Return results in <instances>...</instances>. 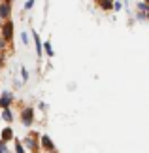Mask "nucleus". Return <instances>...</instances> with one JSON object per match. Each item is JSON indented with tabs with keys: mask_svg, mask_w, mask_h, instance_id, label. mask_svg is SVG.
I'll return each mask as SVG.
<instances>
[{
	"mask_svg": "<svg viewBox=\"0 0 149 153\" xmlns=\"http://www.w3.org/2000/svg\"><path fill=\"white\" fill-rule=\"evenodd\" d=\"M21 121L23 125H30V123L34 121V110L32 108H25L21 111Z\"/></svg>",
	"mask_w": 149,
	"mask_h": 153,
	"instance_id": "obj_2",
	"label": "nucleus"
},
{
	"mask_svg": "<svg viewBox=\"0 0 149 153\" xmlns=\"http://www.w3.org/2000/svg\"><path fill=\"white\" fill-rule=\"evenodd\" d=\"M0 153H8V146H6V142H4V140L0 142Z\"/></svg>",
	"mask_w": 149,
	"mask_h": 153,
	"instance_id": "obj_13",
	"label": "nucleus"
},
{
	"mask_svg": "<svg viewBox=\"0 0 149 153\" xmlns=\"http://www.w3.org/2000/svg\"><path fill=\"white\" fill-rule=\"evenodd\" d=\"M100 6L104 10H111V0H100Z\"/></svg>",
	"mask_w": 149,
	"mask_h": 153,
	"instance_id": "obj_10",
	"label": "nucleus"
},
{
	"mask_svg": "<svg viewBox=\"0 0 149 153\" xmlns=\"http://www.w3.org/2000/svg\"><path fill=\"white\" fill-rule=\"evenodd\" d=\"M21 76H23V79H25V81L28 79V72H27V70H25V68H23V70H21Z\"/></svg>",
	"mask_w": 149,
	"mask_h": 153,
	"instance_id": "obj_16",
	"label": "nucleus"
},
{
	"mask_svg": "<svg viewBox=\"0 0 149 153\" xmlns=\"http://www.w3.org/2000/svg\"><path fill=\"white\" fill-rule=\"evenodd\" d=\"M15 149H17V153H25V148H23V144L19 140H15Z\"/></svg>",
	"mask_w": 149,
	"mask_h": 153,
	"instance_id": "obj_11",
	"label": "nucleus"
},
{
	"mask_svg": "<svg viewBox=\"0 0 149 153\" xmlns=\"http://www.w3.org/2000/svg\"><path fill=\"white\" fill-rule=\"evenodd\" d=\"M4 111H2V119L6 121V123H11L13 121V114L10 111V108H2Z\"/></svg>",
	"mask_w": 149,
	"mask_h": 153,
	"instance_id": "obj_8",
	"label": "nucleus"
},
{
	"mask_svg": "<svg viewBox=\"0 0 149 153\" xmlns=\"http://www.w3.org/2000/svg\"><path fill=\"white\" fill-rule=\"evenodd\" d=\"M32 6H34V0H28V2L25 4V10H30V8H32Z\"/></svg>",
	"mask_w": 149,
	"mask_h": 153,
	"instance_id": "obj_17",
	"label": "nucleus"
},
{
	"mask_svg": "<svg viewBox=\"0 0 149 153\" xmlns=\"http://www.w3.org/2000/svg\"><path fill=\"white\" fill-rule=\"evenodd\" d=\"M4 48H6V40L2 38V40H0V49H4Z\"/></svg>",
	"mask_w": 149,
	"mask_h": 153,
	"instance_id": "obj_18",
	"label": "nucleus"
},
{
	"mask_svg": "<svg viewBox=\"0 0 149 153\" xmlns=\"http://www.w3.org/2000/svg\"><path fill=\"white\" fill-rule=\"evenodd\" d=\"M0 30H2V38L6 40V42H10V40L13 38V23H11L10 19H6V23L2 25Z\"/></svg>",
	"mask_w": 149,
	"mask_h": 153,
	"instance_id": "obj_1",
	"label": "nucleus"
},
{
	"mask_svg": "<svg viewBox=\"0 0 149 153\" xmlns=\"http://www.w3.org/2000/svg\"><path fill=\"white\" fill-rule=\"evenodd\" d=\"M138 8H140L142 11H147V2H142V4H138Z\"/></svg>",
	"mask_w": 149,
	"mask_h": 153,
	"instance_id": "obj_15",
	"label": "nucleus"
},
{
	"mask_svg": "<svg viewBox=\"0 0 149 153\" xmlns=\"http://www.w3.org/2000/svg\"><path fill=\"white\" fill-rule=\"evenodd\" d=\"M34 42H36V53H38V57H42V42H40V36L36 32H34Z\"/></svg>",
	"mask_w": 149,
	"mask_h": 153,
	"instance_id": "obj_9",
	"label": "nucleus"
},
{
	"mask_svg": "<svg viewBox=\"0 0 149 153\" xmlns=\"http://www.w3.org/2000/svg\"><path fill=\"white\" fill-rule=\"evenodd\" d=\"M44 45H45V51H47V55H49V57H53V49H51V44H49V42H45Z\"/></svg>",
	"mask_w": 149,
	"mask_h": 153,
	"instance_id": "obj_12",
	"label": "nucleus"
},
{
	"mask_svg": "<svg viewBox=\"0 0 149 153\" xmlns=\"http://www.w3.org/2000/svg\"><path fill=\"white\" fill-rule=\"evenodd\" d=\"M42 146H44V148L47 149V151H55V146H53V142H51V138L47 136V134H44V136H42Z\"/></svg>",
	"mask_w": 149,
	"mask_h": 153,
	"instance_id": "obj_6",
	"label": "nucleus"
},
{
	"mask_svg": "<svg viewBox=\"0 0 149 153\" xmlns=\"http://www.w3.org/2000/svg\"><path fill=\"white\" fill-rule=\"evenodd\" d=\"M96 2H100V0H96Z\"/></svg>",
	"mask_w": 149,
	"mask_h": 153,
	"instance_id": "obj_20",
	"label": "nucleus"
},
{
	"mask_svg": "<svg viewBox=\"0 0 149 153\" xmlns=\"http://www.w3.org/2000/svg\"><path fill=\"white\" fill-rule=\"evenodd\" d=\"M2 140L4 142H10V140H13V131H11L10 127H6L2 131Z\"/></svg>",
	"mask_w": 149,
	"mask_h": 153,
	"instance_id": "obj_7",
	"label": "nucleus"
},
{
	"mask_svg": "<svg viewBox=\"0 0 149 153\" xmlns=\"http://www.w3.org/2000/svg\"><path fill=\"white\" fill-rule=\"evenodd\" d=\"M10 15H11V6H10V2H4L0 4V17L6 21V19H10Z\"/></svg>",
	"mask_w": 149,
	"mask_h": 153,
	"instance_id": "obj_4",
	"label": "nucleus"
},
{
	"mask_svg": "<svg viewBox=\"0 0 149 153\" xmlns=\"http://www.w3.org/2000/svg\"><path fill=\"white\" fill-rule=\"evenodd\" d=\"M11 102H13V93L4 91V95L0 97V108H10Z\"/></svg>",
	"mask_w": 149,
	"mask_h": 153,
	"instance_id": "obj_3",
	"label": "nucleus"
},
{
	"mask_svg": "<svg viewBox=\"0 0 149 153\" xmlns=\"http://www.w3.org/2000/svg\"><path fill=\"white\" fill-rule=\"evenodd\" d=\"M144 2H149V0H144Z\"/></svg>",
	"mask_w": 149,
	"mask_h": 153,
	"instance_id": "obj_19",
	"label": "nucleus"
},
{
	"mask_svg": "<svg viewBox=\"0 0 149 153\" xmlns=\"http://www.w3.org/2000/svg\"><path fill=\"white\" fill-rule=\"evenodd\" d=\"M21 40H23V44H28V34L23 32V34H21Z\"/></svg>",
	"mask_w": 149,
	"mask_h": 153,
	"instance_id": "obj_14",
	"label": "nucleus"
},
{
	"mask_svg": "<svg viewBox=\"0 0 149 153\" xmlns=\"http://www.w3.org/2000/svg\"><path fill=\"white\" fill-rule=\"evenodd\" d=\"M23 146H25L27 149H30L32 153H38V146H36V140H34V136H27L25 140H23Z\"/></svg>",
	"mask_w": 149,
	"mask_h": 153,
	"instance_id": "obj_5",
	"label": "nucleus"
}]
</instances>
